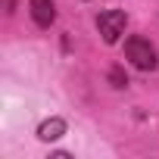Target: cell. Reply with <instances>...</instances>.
Returning <instances> with one entry per match:
<instances>
[{"label": "cell", "instance_id": "obj_1", "mask_svg": "<svg viewBox=\"0 0 159 159\" xmlns=\"http://www.w3.org/2000/svg\"><path fill=\"white\" fill-rule=\"evenodd\" d=\"M125 56L131 59V66L134 69H140V72H153L156 69V47L147 41V38H140V34H134V38H128L125 41Z\"/></svg>", "mask_w": 159, "mask_h": 159}, {"label": "cell", "instance_id": "obj_2", "mask_svg": "<svg viewBox=\"0 0 159 159\" xmlns=\"http://www.w3.org/2000/svg\"><path fill=\"white\" fill-rule=\"evenodd\" d=\"M125 25H128V16L122 10H106V13L97 16V28H100V34H103L106 44H116L125 34Z\"/></svg>", "mask_w": 159, "mask_h": 159}, {"label": "cell", "instance_id": "obj_3", "mask_svg": "<svg viewBox=\"0 0 159 159\" xmlns=\"http://www.w3.org/2000/svg\"><path fill=\"white\" fill-rule=\"evenodd\" d=\"M28 10H31L34 25H41V28H50L53 19H56V7H53V0H31Z\"/></svg>", "mask_w": 159, "mask_h": 159}, {"label": "cell", "instance_id": "obj_4", "mask_svg": "<svg viewBox=\"0 0 159 159\" xmlns=\"http://www.w3.org/2000/svg\"><path fill=\"white\" fill-rule=\"evenodd\" d=\"M62 134H66V122L62 119H47V122L38 125V137L41 140H59Z\"/></svg>", "mask_w": 159, "mask_h": 159}, {"label": "cell", "instance_id": "obj_5", "mask_svg": "<svg viewBox=\"0 0 159 159\" xmlns=\"http://www.w3.org/2000/svg\"><path fill=\"white\" fill-rule=\"evenodd\" d=\"M109 81H112L116 88H125V84H128V78H125L122 69H112V72H109Z\"/></svg>", "mask_w": 159, "mask_h": 159}]
</instances>
